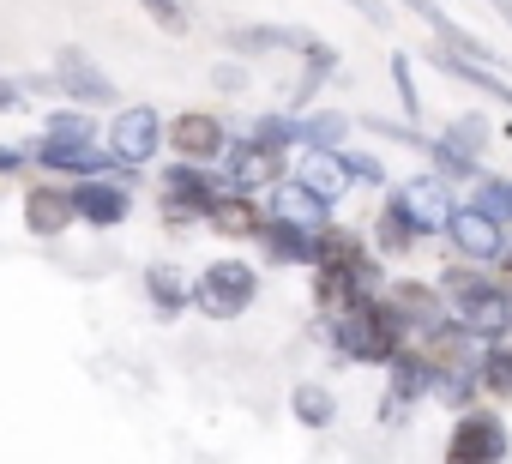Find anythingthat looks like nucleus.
I'll use <instances>...</instances> for the list:
<instances>
[{"label":"nucleus","mask_w":512,"mask_h":464,"mask_svg":"<svg viewBox=\"0 0 512 464\" xmlns=\"http://www.w3.org/2000/svg\"><path fill=\"white\" fill-rule=\"evenodd\" d=\"M440 296H446V314H452L464 332H476V338H506V326H512V296H506L494 278L452 266V272L440 278Z\"/></svg>","instance_id":"obj_1"},{"label":"nucleus","mask_w":512,"mask_h":464,"mask_svg":"<svg viewBox=\"0 0 512 464\" xmlns=\"http://www.w3.org/2000/svg\"><path fill=\"white\" fill-rule=\"evenodd\" d=\"M404 326L380 308V296L374 302H362L356 314H344L338 320V350L350 356V362H368V368H392L398 356H404Z\"/></svg>","instance_id":"obj_2"},{"label":"nucleus","mask_w":512,"mask_h":464,"mask_svg":"<svg viewBox=\"0 0 512 464\" xmlns=\"http://www.w3.org/2000/svg\"><path fill=\"white\" fill-rule=\"evenodd\" d=\"M253 296H260V272H253L247 260H211L199 278H193V308L205 320H241L253 308Z\"/></svg>","instance_id":"obj_3"},{"label":"nucleus","mask_w":512,"mask_h":464,"mask_svg":"<svg viewBox=\"0 0 512 464\" xmlns=\"http://www.w3.org/2000/svg\"><path fill=\"white\" fill-rule=\"evenodd\" d=\"M103 151H109L115 169H145V163L163 151V115H157L151 103H127V109L109 121Z\"/></svg>","instance_id":"obj_4"},{"label":"nucleus","mask_w":512,"mask_h":464,"mask_svg":"<svg viewBox=\"0 0 512 464\" xmlns=\"http://www.w3.org/2000/svg\"><path fill=\"white\" fill-rule=\"evenodd\" d=\"M386 205H398V211L410 217L416 236H446V223H452V211H458L452 181H440V175H404Z\"/></svg>","instance_id":"obj_5"},{"label":"nucleus","mask_w":512,"mask_h":464,"mask_svg":"<svg viewBox=\"0 0 512 464\" xmlns=\"http://www.w3.org/2000/svg\"><path fill=\"white\" fill-rule=\"evenodd\" d=\"M163 145H169L181 163H199V169H211V163L229 157V133H223V121L205 115V109H181V115H169Z\"/></svg>","instance_id":"obj_6"},{"label":"nucleus","mask_w":512,"mask_h":464,"mask_svg":"<svg viewBox=\"0 0 512 464\" xmlns=\"http://www.w3.org/2000/svg\"><path fill=\"white\" fill-rule=\"evenodd\" d=\"M223 193H229L223 175H211V169H199V163H175V169L163 175V217H169V223H193V217H205Z\"/></svg>","instance_id":"obj_7"},{"label":"nucleus","mask_w":512,"mask_h":464,"mask_svg":"<svg viewBox=\"0 0 512 464\" xmlns=\"http://www.w3.org/2000/svg\"><path fill=\"white\" fill-rule=\"evenodd\" d=\"M380 308L404 326V338H422V332H434V326L452 320V314H446V296H440L434 284H416V278L386 284V290H380Z\"/></svg>","instance_id":"obj_8"},{"label":"nucleus","mask_w":512,"mask_h":464,"mask_svg":"<svg viewBox=\"0 0 512 464\" xmlns=\"http://www.w3.org/2000/svg\"><path fill=\"white\" fill-rule=\"evenodd\" d=\"M500 458H506V422L494 410H464L452 422V440H446L440 464H500Z\"/></svg>","instance_id":"obj_9"},{"label":"nucleus","mask_w":512,"mask_h":464,"mask_svg":"<svg viewBox=\"0 0 512 464\" xmlns=\"http://www.w3.org/2000/svg\"><path fill=\"white\" fill-rule=\"evenodd\" d=\"M55 91L61 97H79L85 109H115L121 103V91H115V79L85 55V49H55Z\"/></svg>","instance_id":"obj_10"},{"label":"nucleus","mask_w":512,"mask_h":464,"mask_svg":"<svg viewBox=\"0 0 512 464\" xmlns=\"http://www.w3.org/2000/svg\"><path fill=\"white\" fill-rule=\"evenodd\" d=\"M446 236H452L458 260H470V266H488V260H500V254L512 248L506 223H494V217H488V211H476V205H458V211H452Z\"/></svg>","instance_id":"obj_11"},{"label":"nucleus","mask_w":512,"mask_h":464,"mask_svg":"<svg viewBox=\"0 0 512 464\" xmlns=\"http://www.w3.org/2000/svg\"><path fill=\"white\" fill-rule=\"evenodd\" d=\"M266 223L296 229V236H326V229H332V205H326V199H314L308 187L284 181V187H272V193H266Z\"/></svg>","instance_id":"obj_12"},{"label":"nucleus","mask_w":512,"mask_h":464,"mask_svg":"<svg viewBox=\"0 0 512 464\" xmlns=\"http://www.w3.org/2000/svg\"><path fill=\"white\" fill-rule=\"evenodd\" d=\"M223 181L235 187V193H272V187H284V151H272V145H229V157H223Z\"/></svg>","instance_id":"obj_13"},{"label":"nucleus","mask_w":512,"mask_h":464,"mask_svg":"<svg viewBox=\"0 0 512 464\" xmlns=\"http://www.w3.org/2000/svg\"><path fill=\"white\" fill-rule=\"evenodd\" d=\"M73 217H79V193L73 187H61V181L25 187V229H31V236L55 242V236H67V229H73Z\"/></svg>","instance_id":"obj_14"},{"label":"nucleus","mask_w":512,"mask_h":464,"mask_svg":"<svg viewBox=\"0 0 512 464\" xmlns=\"http://www.w3.org/2000/svg\"><path fill=\"white\" fill-rule=\"evenodd\" d=\"M320 37L314 31H296V25H229L223 31V49H235L241 61H260V55H272V49H296V55H308Z\"/></svg>","instance_id":"obj_15"},{"label":"nucleus","mask_w":512,"mask_h":464,"mask_svg":"<svg viewBox=\"0 0 512 464\" xmlns=\"http://www.w3.org/2000/svg\"><path fill=\"white\" fill-rule=\"evenodd\" d=\"M404 7H410V13L434 31V37H440V49H458V61H476V67H488V61H494V49H488L482 37H470V31H464V25L440 7V0H404Z\"/></svg>","instance_id":"obj_16"},{"label":"nucleus","mask_w":512,"mask_h":464,"mask_svg":"<svg viewBox=\"0 0 512 464\" xmlns=\"http://www.w3.org/2000/svg\"><path fill=\"white\" fill-rule=\"evenodd\" d=\"M205 223L217 229V236H235V242H247V236H266V199L260 193H223L211 211H205Z\"/></svg>","instance_id":"obj_17"},{"label":"nucleus","mask_w":512,"mask_h":464,"mask_svg":"<svg viewBox=\"0 0 512 464\" xmlns=\"http://www.w3.org/2000/svg\"><path fill=\"white\" fill-rule=\"evenodd\" d=\"M290 181H296V187H308L314 199L338 205V199L350 193V169H344V151H302Z\"/></svg>","instance_id":"obj_18"},{"label":"nucleus","mask_w":512,"mask_h":464,"mask_svg":"<svg viewBox=\"0 0 512 464\" xmlns=\"http://www.w3.org/2000/svg\"><path fill=\"white\" fill-rule=\"evenodd\" d=\"M73 193H79V223H91V229H115L133 211V193L121 181H103V175L97 181H79Z\"/></svg>","instance_id":"obj_19"},{"label":"nucleus","mask_w":512,"mask_h":464,"mask_svg":"<svg viewBox=\"0 0 512 464\" xmlns=\"http://www.w3.org/2000/svg\"><path fill=\"white\" fill-rule=\"evenodd\" d=\"M37 163L43 169H73V175H85V181H97V169L109 163V151H97V145H67V139H37Z\"/></svg>","instance_id":"obj_20"},{"label":"nucleus","mask_w":512,"mask_h":464,"mask_svg":"<svg viewBox=\"0 0 512 464\" xmlns=\"http://www.w3.org/2000/svg\"><path fill=\"white\" fill-rule=\"evenodd\" d=\"M350 115L344 109H308L302 115V151H350Z\"/></svg>","instance_id":"obj_21"},{"label":"nucleus","mask_w":512,"mask_h":464,"mask_svg":"<svg viewBox=\"0 0 512 464\" xmlns=\"http://www.w3.org/2000/svg\"><path fill=\"white\" fill-rule=\"evenodd\" d=\"M145 296H151V308L157 314H181V308H193V284L175 272V266H145Z\"/></svg>","instance_id":"obj_22"},{"label":"nucleus","mask_w":512,"mask_h":464,"mask_svg":"<svg viewBox=\"0 0 512 464\" xmlns=\"http://www.w3.org/2000/svg\"><path fill=\"white\" fill-rule=\"evenodd\" d=\"M434 386V368L416 356V350H404L398 362H392V410H404V404H416L422 392Z\"/></svg>","instance_id":"obj_23"},{"label":"nucleus","mask_w":512,"mask_h":464,"mask_svg":"<svg viewBox=\"0 0 512 464\" xmlns=\"http://www.w3.org/2000/svg\"><path fill=\"white\" fill-rule=\"evenodd\" d=\"M290 410H296V422H302V428H332V416H338V398H332L326 386L302 380V386L290 392Z\"/></svg>","instance_id":"obj_24"},{"label":"nucleus","mask_w":512,"mask_h":464,"mask_svg":"<svg viewBox=\"0 0 512 464\" xmlns=\"http://www.w3.org/2000/svg\"><path fill=\"white\" fill-rule=\"evenodd\" d=\"M488 115H458L446 133H440V145H452L458 157H470V163H482V151H488Z\"/></svg>","instance_id":"obj_25"},{"label":"nucleus","mask_w":512,"mask_h":464,"mask_svg":"<svg viewBox=\"0 0 512 464\" xmlns=\"http://www.w3.org/2000/svg\"><path fill=\"white\" fill-rule=\"evenodd\" d=\"M314 242L320 236H296V229L266 223V260H278V266H314Z\"/></svg>","instance_id":"obj_26"},{"label":"nucleus","mask_w":512,"mask_h":464,"mask_svg":"<svg viewBox=\"0 0 512 464\" xmlns=\"http://www.w3.org/2000/svg\"><path fill=\"white\" fill-rule=\"evenodd\" d=\"M302 61H308V67H302V79H296V103H314V97H320V85L338 73V49H332V43H314Z\"/></svg>","instance_id":"obj_27"},{"label":"nucleus","mask_w":512,"mask_h":464,"mask_svg":"<svg viewBox=\"0 0 512 464\" xmlns=\"http://www.w3.org/2000/svg\"><path fill=\"white\" fill-rule=\"evenodd\" d=\"M476 386H482L488 398L512 404V350H506V344H494V350L482 356V374H476Z\"/></svg>","instance_id":"obj_28"},{"label":"nucleus","mask_w":512,"mask_h":464,"mask_svg":"<svg viewBox=\"0 0 512 464\" xmlns=\"http://www.w3.org/2000/svg\"><path fill=\"white\" fill-rule=\"evenodd\" d=\"M253 145H272V151L302 145V115H260L253 121Z\"/></svg>","instance_id":"obj_29"},{"label":"nucleus","mask_w":512,"mask_h":464,"mask_svg":"<svg viewBox=\"0 0 512 464\" xmlns=\"http://www.w3.org/2000/svg\"><path fill=\"white\" fill-rule=\"evenodd\" d=\"M470 205H476V211H488L494 223H512V181H506V175H482Z\"/></svg>","instance_id":"obj_30"},{"label":"nucleus","mask_w":512,"mask_h":464,"mask_svg":"<svg viewBox=\"0 0 512 464\" xmlns=\"http://www.w3.org/2000/svg\"><path fill=\"white\" fill-rule=\"evenodd\" d=\"M374 242H380L386 254H404V248H416L422 236L410 229V217H404L398 205H386V211H380V229H374Z\"/></svg>","instance_id":"obj_31"},{"label":"nucleus","mask_w":512,"mask_h":464,"mask_svg":"<svg viewBox=\"0 0 512 464\" xmlns=\"http://www.w3.org/2000/svg\"><path fill=\"white\" fill-rule=\"evenodd\" d=\"M49 139H67V145H97V121L85 109H55L49 115Z\"/></svg>","instance_id":"obj_32"},{"label":"nucleus","mask_w":512,"mask_h":464,"mask_svg":"<svg viewBox=\"0 0 512 464\" xmlns=\"http://www.w3.org/2000/svg\"><path fill=\"white\" fill-rule=\"evenodd\" d=\"M139 7L151 13V25H163L169 37H181L187 31V7H181V0H139Z\"/></svg>","instance_id":"obj_33"},{"label":"nucleus","mask_w":512,"mask_h":464,"mask_svg":"<svg viewBox=\"0 0 512 464\" xmlns=\"http://www.w3.org/2000/svg\"><path fill=\"white\" fill-rule=\"evenodd\" d=\"M344 169H350V181H374V187L386 181V169H380V157H374V151H356V145L344 151Z\"/></svg>","instance_id":"obj_34"},{"label":"nucleus","mask_w":512,"mask_h":464,"mask_svg":"<svg viewBox=\"0 0 512 464\" xmlns=\"http://www.w3.org/2000/svg\"><path fill=\"white\" fill-rule=\"evenodd\" d=\"M392 85H398V97H404V109H410V121H416L422 97H416V73H410V61H404V55H392Z\"/></svg>","instance_id":"obj_35"},{"label":"nucleus","mask_w":512,"mask_h":464,"mask_svg":"<svg viewBox=\"0 0 512 464\" xmlns=\"http://www.w3.org/2000/svg\"><path fill=\"white\" fill-rule=\"evenodd\" d=\"M344 7H356V13H362L368 25H380V31L392 25V7H386V0H344Z\"/></svg>","instance_id":"obj_36"},{"label":"nucleus","mask_w":512,"mask_h":464,"mask_svg":"<svg viewBox=\"0 0 512 464\" xmlns=\"http://www.w3.org/2000/svg\"><path fill=\"white\" fill-rule=\"evenodd\" d=\"M211 79H217V91H241V85H247V67H241V61H223Z\"/></svg>","instance_id":"obj_37"},{"label":"nucleus","mask_w":512,"mask_h":464,"mask_svg":"<svg viewBox=\"0 0 512 464\" xmlns=\"http://www.w3.org/2000/svg\"><path fill=\"white\" fill-rule=\"evenodd\" d=\"M25 103V85L19 79H0V109H19Z\"/></svg>","instance_id":"obj_38"},{"label":"nucleus","mask_w":512,"mask_h":464,"mask_svg":"<svg viewBox=\"0 0 512 464\" xmlns=\"http://www.w3.org/2000/svg\"><path fill=\"white\" fill-rule=\"evenodd\" d=\"M494 266H500V290H506V296H512V248H506V254H500V260H494Z\"/></svg>","instance_id":"obj_39"},{"label":"nucleus","mask_w":512,"mask_h":464,"mask_svg":"<svg viewBox=\"0 0 512 464\" xmlns=\"http://www.w3.org/2000/svg\"><path fill=\"white\" fill-rule=\"evenodd\" d=\"M19 163H25L19 151H0V169H19Z\"/></svg>","instance_id":"obj_40"}]
</instances>
